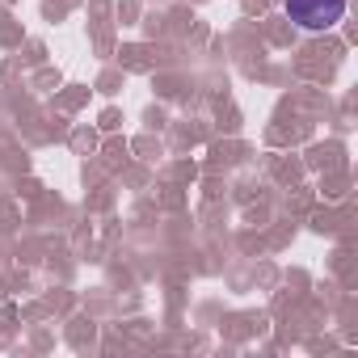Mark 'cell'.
Masks as SVG:
<instances>
[{
    "instance_id": "cell-1",
    "label": "cell",
    "mask_w": 358,
    "mask_h": 358,
    "mask_svg": "<svg viewBox=\"0 0 358 358\" xmlns=\"http://www.w3.org/2000/svg\"><path fill=\"white\" fill-rule=\"evenodd\" d=\"M341 13H345V0H287V17L308 34L337 26Z\"/></svg>"
}]
</instances>
